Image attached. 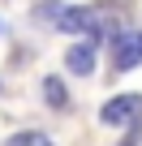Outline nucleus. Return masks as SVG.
Segmentation results:
<instances>
[{
  "label": "nucleus",
  "instance_id": "obj_1",
  "mask_svg": "<svg viewBox=\"0 0 142 146\" xmlns=\"http://www.w3.org/2000/svg\"><path fill=\"white\" fill-rule=\"evenodd\" d=\"M39 17L43 22H52V26H60V30H69V35H86L82 43H99V22H95V9H78V5H60V0H47V5L39 9Z\"/></svg>",
  "mask_w": 142,
  "mask_h": 146
},
{
  "label": "nucleus",
  "instance_id": "obj_5",
  "mask_svg": "<svg viewBox=\"0 0 142 146\" xmlns=\"http://www.w3.org/2000/svg\"><path fill=\"white\" fill-rule=\"evenodd\" d=\"M9 146H52V137H47V133H39V129H22V133H13V137H9Z\"/></svg>",
  "mask_w": 142,
  "mask_h": 146
},
{
  "label": "nucleus",
  "instance_id": "obj_6",
  "mask_svg": "<svg viewBox=\"0 0 142 146\" xmlns=\"http://www.w3.org/2000/svg\"><path fill=\"white\" fill-rule=\"evenodd\" d=\"M43 99H47L52 108H65V103H69V95H65L60 78H47V82H43Z\"/></svg>",
  "mask_w": 142,
  "mask_h": 146
},
{
  "label": "nucleus",
  "instance_id": "obj_3",
  "mask_svg": "<svg viewBox=\"0 0 142 146\" xmlns=\"http://www.w3.org/2000/svg\"><path fill=\"white\" fill-rule=\"evenodd\" d=\"M133 64H142V30H125L112 39V69L125 73Z\"/></svg>",
  "mask_w": 142,
  "mask_h": 146
},
{
  "label": "nucleus",
  "instance_id": "obj_2",
  "mask_svg": "<svg viewBox=\"0 0 142 146\" xmlns=\"http://www.w3.org/2000/svg\"><path fill=\"white\" fill-rule=\"evenodd\" d=\"M99 120L112 125V129H129V125H138V120H142V95H116V99H108L103 112H99Z\"/></svg>",
  "mask_w": 142,
  "mask_h": 146
},
{
  "label": "nucleus",
  "instance_id": "obj_4",
  "mask_svg": "<svg viewBox=\"0 0 142 146\" xmlns=\"http://www.w3.org/2000/svg\"><path fill=\"white\" fill-rule=\"evenodd\" d=\"M65 64H69V73H86L95 69V47L91 43H78V47H69V56H65Z\"/></svg>",
  "mask_w": 142,
  "mask_h": 146
}]
</instances>
